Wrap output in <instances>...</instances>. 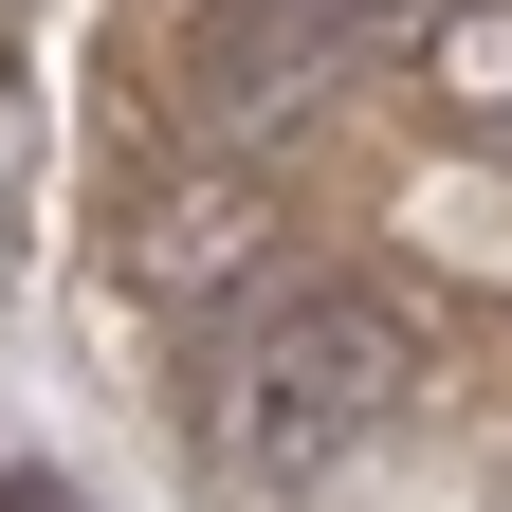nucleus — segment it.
Returning <instances> with one entry per match:
<instances>
[{
	"mask_svg": "<svg viewBox=\"0 0 512 512\" xmlns=\"http://www.w3.org/2000/svg\"><path fill=\"white\" fill-rule=\"evenodd\" d=\"M421 403V330L384 293H348V275H311V293H275L238 330V384H220V439H238V476L256 494H293V476H330L348 439H384Z\"/></svg>",
	"mask_w": 512,
	"mask_h": 512,
	"instance_id": "nucleus-1",
	"label": "nucleus"
},
{
	"mask_svg": "<svg viewBox=\"0 0 512 512\" xmlns=\"http://www.w3.org/2000/svg\"><path fill=\"white\" fill-rule=\"evenodd\" d=\"M238 238H256V202H238V183H202V202H165L147 275H165V293H202V275H238Z\"/></svg>",
	"mask_w": 512,
	"mask_h": 512,
	"instance_id": "nucleus-2",
	"label": "nucleus"
}]
</instances>
